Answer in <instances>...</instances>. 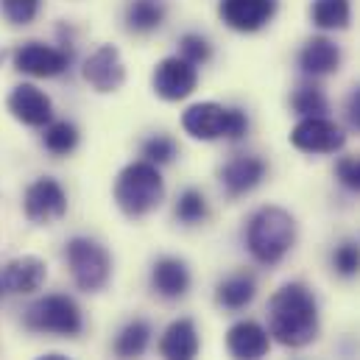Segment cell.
Wrapping results in <instances>:
<instances>
[{
  "instance_id": "obj_25",
  "label": "cell",
  "mask_w": 360,
  "mask_h": 360,
  "mask_svg": "<svg viewBox=\"0 0 360 360\" xmlns=\"http://www.w3.org/2000/svg\"><path fill=\"white\" fill-rule=\"evenodd\" d=\"M174 215H176V221H181L184 226H195V224H201V221L210 215V207H207L204 193L195 190V187H187L179 198H176Z\"/></svg>"
},
{
  "instance_id": "obj_17",
  "label": "cell",
  "mask_w": 360,
  "mask_h": 360,
  "mask_svg": "<svg viewBox=\"0 0 360 360\" xmlns=\"http://www.w3.org/2000/svg\"><path fill=\"white\" fill-rule=\"evenodd\" d=\"M198 330L193 319H176L165 327L160 338V355L165 360H195L198 355Z\"/></svg>"
},
{
  "instance_id": "obj_24",
  "label": "cell",
  "mask_w": 360,
  "mask_h": 360,
  "mask_svg": "<svg viewBox=\"0 0 360 360\" xmlns=\"http://www.w3.org/2000/svg\"><path fill=\"white\" fill-rule=\"evenodd\" d=\"M79 129H76V123H70V120H51L48 126H45V134H42V146H45V151L48 154H53V157H68V154H73L76 148H79Z\"/></svg>"
},
{
  "instance_id": "obj_20",
  "label": "cell",
  "mask_w": 360,
  "mask_h": 360,
  "mask_svg": "<svg viewBox=\"0 0 360 360\" xmlns=\"http://www.w3.org/2000/svg\"><path fill=\"white\" fill-rule=\"evenodd\" d=\"M255 296H257V279L249 271L229 274L215 288V302L224 310H243V307H249L255 302Z\"/></svg>"
},
{
  "instance_id": "obj_11",
  "label": "cell",
  "mask_w": 360,
  "mask_h": 360,
  "mask_svg": "<svg viewBox=\"0 0 360 360\" xmlns=\"http://www.w3.org/2000/svg\"><path fill=\"white\" fill-rule=\"evenodd\" d=\"M279 0H221L218 17L226 28L238 34H255L263 31L271 20L276 17Z\"/></svg>"
},
{
  "instance_id": "obj_26",
  "label": "cell",
  "mask_w": 360,
  "mask_h": 360,
  "mask_svg": "<svg viewBox=\"0 0 360 360\" xmlns=\"http://www.w3.org/2000/svg\"><path fill=\"white\" fill-rule=\"evenodd\" d=\"M290 106L299 117H324V112L330 109L327 103V95L319 90V87H299V90L290 95Z\"/></svg>"
},
{
  "instance_id": "obj_15",
  "label": "cell",
  "mask_w": 360,
  "mask_h": 360,
  "mask_svg": "<svg viewBox=\"0 0 360 360\" xmlns=\"http://www.w3.org/2000/svg\"><path fill=\"white\" fill-rule=\"evenodd\" d=\"M45 279H48L45 260H39L34 255H22V257H14L11 263H6V269L0 274V288L6 293L25 296V293L39 290L45 285Z\"/></svg>"
},
{
  "instance_id": "obj_5",
  "label": "cell",
  "mask_w": 360,
  "mask_h": 360,
  "mask_svg": "<svg viewBox=\"0 0 360 360\" xmlns=\"http://www.w3.org/2000/svg\"><path fill=\"white\" fill-rule=\"evenodd\" d=\"M22 327L28 333L76 338L84 330V316H82V307L76 304L73 296H68V293H48V296L37 299L25 310Z\"/></svg>"
},
{
  "instance_id": "obj_22",
  "label": "cell",
  "mask_w": 360,
  "mask_h": 360,
  "mask_svg": "<svg viewBox=\"0 0 360 360\" xmlns=\"http://www.w3.org/2000/svg\"><path fill=\"white\" fill-rule=\"evenodd\" d=\"M165 22L162 0H131L126 6V25L134 34H151Z\"/></svg>"
},
{
  "instance_id": "obj_18",
  "label": "cell",
  "mask_w": 360,
  "mask_h": 360,
  "mask_svg": "<svg viewBox=\"0 0 360 360\" xmlns=\"http://www.w3.org/2000/svg\"><path fill=\"white\" fill-rule=\"evenodd\" d=\"M299 68L304 76H330L341 68V48L327 37H313L299 51Z\"/></svg>"
},
{
  "instance_id": "obj_8",
  "label": "cell",
  "mask_w": 360,
  "mask_h": 360,
  "mask_svg": "<svg viewBox=\"0 0 360 360\" xmlns=\"http://www.w3.org/2000/svg\"><path fill=\"white\" fill-rule=\"evenodd\" d=\"M22 212L31 224H53L68 215V190L53 176H39L22 193Z\"/></svg>"
},
{
  "instance_id": "obj_30",
  "label": "cell",
  "mask_w": 360,
  "mask_h": 360,
  "mask_svg": "<svg viewBox=\"0 0 360 360\" xmlns=\"http://www.w3.org/2000/svg\"><path fill=\"white\" fill-rule=\"evenodd\" d=\"M333 269L338 276H355L360 274V246L347 240L333 252Z\"/></svg>"
},
{
  "instance_id": "obj_9",
  "label": "cell",
  "mask_w": 360,
  "mask_h": 360,
  "mask_svg": "<svg viewBox=\"0 0 360 360\" xmlns=\"http://www.w3.org/2000/svg\"><path fill=\"white\" fill-rule=\"evenodd\" d=\"M290 146L304 154H335L347 146V134L327 117H302L290 129Z\"/></svg>"
},
{
  "instance_id": "obj_13",
  "label": "cell",
  "mask_w": 360,
  "mask_h": 360,
  "mask_svg": "<svg viewBox=\"0 0 360 360\" xmlns=\"http://www.w3.org/2000/svg\"><path fill=\"white\" fill-rule=\"evenodd\" d=\"M82 73H84V82L98 92H115L120 90L123 82H126V68H123L120 51L115 45L95 48L87 56Z\"/></svg>"
},
{
  "instance_id": "obj_2",
  "label": "cell",
  "mask_w": 360,
  "mask_h": 360,
  "mask_svg": "<svg viewBox=\"0 0 360 360\" xmlns=\"http://www.w3.org/2000/svg\"><path fill=\"white\" fill-rule=\"evenodd\" d=\"M296 243V221L282 207H260L246 224V249L260 266H276Z\"/></svg>"
},
{
  "instance_id": "obj_33",
  "label": "cell",
  "mask_w": 360,
  "mask_h": 360,
  "mask_svg": "<svg viewBox=\"0 0 360 360\" xmlns=\"http://www.w3.org/2000/svg\"><path fill=\"white\" fill-rule=\"evenodd\" d=\"M37 360H70V358H65V355H59V352H51V355H42V358H37Z\"/></svg>"
},
{
  "instance_id": "obj_27",
  "label": "cell",
  "mask_w": 360,
  "mask_h": 360,
  "mask_svg": "<svg viewBox=\"0 0 360 360\" xmlns=\"http://www.w3.org/2000/svg\"><path fill=\"white\" fill-rule=\"evenodd\" d=\"M176 140L174 137H168V134H154V137H148V140H143V146H140V154H143V160L146 162H151V165H168V162H174V157H176Z\"/></svg>"
},
{
  "instance_id": "obj_6",
  "label": "cell",
  "mask_w": 360,
  "mask_h": 360,
  "mask_svg": "<svg viewBox=\"0 0 360 360\" xmlns=\"http://www.w3.org/2000/svg\"><path fill=\"white\" fill-rule=\"evenodd\" d=\"M65 260H68V269L70 276L76 282L79 290L84 293H98L106 288L109 276H112V257L109 252L92 240V238H70L65 243Z\"/></svg>"
},
{
  "instance_id": "obj_31",
  "label": "cell",
  "mask_w": 360,
  "mask_h": 360,
  "mask_svg": "<svg viewBox=\"0 0 360 360\" xmlns=\"http://www.w3.org/2000/svg\"><path fill=\"white\" fill-rule=\"evenodd\" d=\"M335 176H338V181H341L347 190L360 193V160L358 157H344V160H338Z\"/></svg>"
},
{
  "instance_id": "obj_10",
  "label": "cell",
  "mask_w": 360,
  "mask_h": 360,
  "mask_svg": "<svg viewBox=\"0 0 360 360\" xmlns=\"http://www.w3.org/2000/svg\"><path fill=\"white\" fill-rule=\"evenodd\" d=\"M151 87L162 101H184L187 95H193V90L198 87V68L190 65L187 59L176 56H165L151 76Z\"/></svg>"
},
{
  "instance_id": "obj_23",
  "label": "cell",
  "mask_w": 360,
  "mask_h": 360,
  "mask_svg": "<svg viewBox=\"0 0 360 360\" xmlns=\"http://www.w3.org/2000/svg\"><path fill=\"white\" fill-rule=\"evenodd\" d=\"M310 20L321 31H344L352 20V6L349 0H313Z\"/></svg>"
},
{
  "instance_id": "obj_7",
  "label": "cell",
  "mask_w": 360,
  "mask_h": 360,
  "mask_svg": "<svg viewBox=\"0 0 360 360\" xmlns=\"http://www.w3.org/2000/svg\"><path fill=\"white\" fill-rule=\"evenodd\" d=\"M70 62H73L70 42H62V48H56V45L31 39V42L17 45L11 53L14 70L22 76H34V79H56L70 68Z\"/></svg>"
},
{
  "instance_id": "obj_3",
  "label": "cell",
  "mask_w": 360,
  "mask_h": 360,
  "mask_svg": "<svg viewBox=\"0 0 360 360\" xmlns=\"http://www.w3.org/2000/svg\"><path fill=\"white\" fill-rule=\"evenodd\" d=\"M165 198V181L157 165L137 160L129 162L115 179V204L129 218H146Z\"/></svg>"
},
{
  "instance_id": "obj_4",
  "label": "cell",
  "mask_w": 360,
  "mask_h": 360,
  "mask_svg": "<svg viewBox=\"0 0 360 360\" xmlns=\"http://www.w3.org/2000/svg\"><path fill=\"white\" fill-rule=\"evenodd\" d=\"M181 129L193 137V140H243L249 131V117L243 109L235 106H221L215 101H204V103H193L184 109L181 115Z\"/></svg>"
},
{
  "instance_id": "obj_32",
  "label": "cell",
  "mask_w": 360,
  "mask_h": 360,
  "mask_svg": "<svg viewBox=\"0 0 360 360\" xmlns=\"http://www.w3.org/2000/svg\"><path fill=\"white\" fill-rule=\"evenodd\" d=\"M347 120L355 131H360V87H355L347 98Z\"/></svg>"
},
{
  "instance_id": "obj_19",
  "label": "cell",
  "mask_w": 360,
  "mask_h": 360,
  "mask_svg": "<svg viewBox=\"0 0 360 360\" xmlns=\"http://www.w3.org/2000/svg\"><path fill=\"white\" fill-rule=\"evenodd\" d=\"M151 288L162 299H181L190 290V269L179 257H160L151 269Z\"/></svg>"
},
{
  "instance_id": "obj_29",
  "label": "cell",
  "mask_w": 360,
  "mask_h": 360,
  "mask_svg": "<svg viewBox=\"0 0 360 360\" xmlns=\"http://www.w3.org/2000/svg\"><path fill=\"white\" fill-rule=\"evenodd\" d=\"M179 56L187 59L190 65L201 68V65H207V62L212 59V45H210V39L201 37V34H184L179 39Z\"/></svg>"
},
{
  "instance_id": "obj_14",
  "label": "cell",
  "mask_w": 360,
  "mask_h": 360,
  "mask_svg": "<svg viewBox=\"0 0 360 360\" xmlns=\"http://www.w3.org/2000/svg\"><path fill=\"white\" fill-rule=\"evenodd\" d=\"M269 174V165L263 157H255V154H238L232 157L224 168H221V187L229 198H240L246 193H252L255 187H260L263 179Z\"/></svg>"
},
{
  "instance_id": "obj_21",
  "label": "cell",
  "mask_w": 360,
  "mask_h": 360,
  "mask_svg": "<svg viewBox=\"0 0 360 360\" xmlns=\"http://www.w3.org/2000/svg\"><path fill=\"white\" fill-rule=\"evenodd\" d=\"M151 335H154V330H151V324H148L146 319L129 321V324L117 333V338H115V355L120 360L143 358L146 349H148V344H151Z\"/></svg>"
},
{
  "instance_id": "obj_1",
  "label": "cell",
  "mask_w": 360,
  "mask_h": 360,
  "mask_svg": "<svg viewBox=\"0 0 360 360\" xmlns=\"http://www.w3.org/2000/svg\"><path fill=\"white\" fill-rule=\"evenodd\" d=\"M269 335L290 349L319 338V302L302 282H288L269 299Z\"/></svg>"
},
{
  "instance_id": "obj_28",
  "label": "cell",
  "mask_w": 360,
  "mask_h": 360,
  "mask_svg": "<svg viewBox=\"0 0 360 360\" xmlns=\"http://www.w3.org/2000/svg\"><path fill=\"white\" fill-rule=\"evenodd\" d=\"M42 11V0H0V14L8 25H31Z\"/></svg>"
},
{
  "instance_id": "obj_12",
  "label": "cell",
  "mask_w": 360,
  "mask_h": 360,
  "mask_svg": "<svg viewBox=\"0 0 360 360\" xmlns=\"http://www.w3.org/2000/svg\"><path fill=\"white\" fill-rule=\"evenodd\" d=\"M6 109L11 112L14 120H20L22 126L31 129H45L53 120V103L37 84H17L6 98Z\"/></svg>"
},
{
  "instance_id": "obj_16",
  "label": "cell",
  "mask_w": 360,
  "mask_h": 360,
  "mask_svg": "<svg viewBox=\"0 0 360 360\" xmlns=\"http://www.w3.org/2000/svg\"><path fill=\"white\" fill-rule=\"evenodd\" d=\"M271 349L269 330L257 321H238L226 333V352L232 360H263Z\"/></svg>"
}]
</instances>
